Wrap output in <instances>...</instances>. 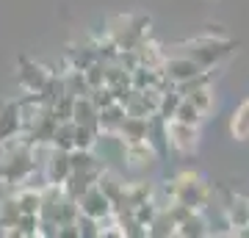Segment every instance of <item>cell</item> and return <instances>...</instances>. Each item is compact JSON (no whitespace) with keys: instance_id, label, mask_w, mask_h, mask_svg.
<instances>
[{"instance_id":"6da1fadb","label":"cell","mask_w":249,"mask_h":238,"mask_svg":"<svg viewBox=\"0 0 249 238\" xmlns=\"http://www.w3.org/2000/svg\"><path fill=\"white\" fill-rule=\"evenodd\" d=\"M163 194H166V202H183L188 208H194V211H205L208 205H211V185L205 183L199 175L194 172H180L175 180L163 185Z\"/></svg>"},{"instance_id":"7a4b0ae2","label":"cell","mask_w":249,"mask_h":238,"mask_svg":"<svg viewBox=\"0 0 249 238\" xmlns=\"http://www.w3.org/2000/svg\"><path fill=\"white\" fill-rule=\"evenodd\" d=\"M232 53V42L224 36H199L194 42H188L186 55L191 61H196L202 70H213Z\"/></svg>"},{"instance_id":"3957f363","label":"cell","mask_w":249,"mask_h":238,"mask_svg":"<svg viewBox=\"0 0 249 238\" xmlns=\"http://www.w3.org/2000/svg\"><path fill=\"white\" fill-rule=\"evenodd\" d=\"M166 141L180 152H194L196 144H199V128L196 125L178 122V119H169L166 122Z\"/></svg>"},{"instance_id":"277c9868","label":"cell","mask_w":249,"mask_h":238,"mask_svg":"<svg viewBox=\"0 0 249 238\" xmlns=\"http://www.w3.org/2000/svg\"><path fill=\"white\" fill-rule=\"evenodd\" d=\"M53 78V72L42 67V64H34V61H19V72H17V80L19 86L25 92H42L47 86V80Z\"/></svg>"},{"instance_id":"5b68a950","label":"cell","mask_w":249,"mask_h":238,"mask_svg":"<svg viewBox=\"0 0 249 238\" xmlns=\"http://www.w3.org/2000/svg\"><path fill=\"white\" fill-rule=\"evenodd\" d=\"M78 208H80V213L94 216V219H106V216H111V211H114L111 200H108L103 191H100V185H91L89 191L80 197V200H78Z\"/></svg>"},{"instance_id":"8992f818","label":"cell","mask_w":249,"mask_h":238,"mask_svg":"<svg viewBox=\"0 0 249 238\" xmlns=\"http://www.w3.org/2000/svg\"><path fill=\"white\" fill-rule=\"evenodd\" d=\"M163 75L172 80V83H183V80L194 78V75H199L202 72V67L196 61H191L188 55H172V58H163Z\"/></svg>"},{"instance_id":"52a82bcc","label":"cell","mask_w":249,"mask_h":238,"mask_svg":"<svg viewBox=\"0 0 249 238\" xmlns=\"http://www.w3.org/2000/svg\"><path fill=\"white\" fill-rule=\"evenodd\" d=\"M158 158V152L152 147V141H133V144H127L124 147V166L130 169H150Z\"/></svg>"},{"instance_id":"ba28073f","label":"cell","mask_w":249,"mask_h":238,"mask_svg":"<svg viewBox=\"0 0 249 238\" xmlns=\"http://www.w3.org/2000/svg\"><path fill=\"white\" fill-rule=\"evenodd\" d=\"M45 175H47V180L55 183V185L67 183V177L72 175L70 152H67V150H55V147H53V152H50V158H47V164H45Z\"/></svg>"},{"instance_id":"9c48e42d","label":"cell","mask_w":249,"mask_h":238,"mask_svg":"<svg viewBox=\"0 0 249 238\" xmlns=\"http://www.w3.org/2000/svg\"><path fill=\"white\" fill-rule=\"evenodd\" d=\"M106 166L100 169H86V172H72L70 177H67V183H64V191H67V197H72V200H80V197L89 191L91 185H97V177L100 172H103Z\"/></svg>"},{"instance_id":"30bf717a","label":"cell","mask_w":249,"mask_h":238,"mask_svg":"<svg viewBox=\"0 0 249 238\" xmlns=\"http://www.w3.org/2000/svg\"><path fill=\"white\" fill-rule=\"evenodd\" d=\"M119 136L124 139V144H133V141H147V139H150V116L124 114L122 125H119Z\"/></svg>"},{"instance_id":"8fae6325","label":"cell","mask_w":249,"mask_h":238,"mask_svg":"<svg viewBox=\"0 0 249 238\" xmlns=\"http://www.w3.org/2000/svg\"><path fill=\"white\" fill-rule=\"evenodd\" d=\"M22 133V116H19L17 100L9 103V106L0 111V141L11 139V136H19Z\"/></svg>"},{"instance_id":"7c38bea8","label":"cell","mask_w":249,"mask_h":238,"mask_svg":"<svg viewBox=\"0 0 249 238\" xmlns=\"http://www.w3.org/2000/svg\"><path fill=\"white\" fill-rule=\"evenodd\" d=\"M224 216L230 221L232 233L238 227H244V224H249V200H244V197H230L227 205H224Z\"/></svg>"},{"instance_id":"4fadbf2b","label":"cell","mask_w":249,"mask_h":238,"mask_svg":"<svg viewBox=\"0 0 249 238\" xmlns=\"http://www.w3.org/2000/svg\"><path fill=\"white\" fill-rule=\"evenodd\" d=\"M97 185H100V191L111 200V205L119 202V200H124V191H127V183H122L119 175H114L111 169H103V172H100Z\"/></svg>"},{"instance_id":"5bb4252c","label":"cell","mask_w":249,"mask_h":238,"mask_svg":"<svg viewBox=\"0 0 249 238\" xmlns=\"http://www.w3.org/2000/svg\"><path fill=\"white\" fill-rule=\"evenodd\" d=\"M67 64H70V70H86V67H91V64L97 61V44H80V47H72V50H67Z\"/></svg>"},{"instance_id":"9a60e30c","label":"cell","mask_w":249,"mask_h":238,"mask_svg":"<svg viewBox=\"0 0 249 238\" xmlns=\"http://www.w3.org/2000/svg\"><path fill=\"white\" fill-rule=\"evenodd\" d=\"M97 116H100V108L91 103V97H75L72 122H75V125H89V128H100Z\"/></svg>"},{"instance_id":"2e32d148","label":"cell","mask_w":249,"mask_h":238,"mask_svg":"<svg viewBox=\"0 0 249 238\" xmlns=\"http://www.w3.org/2000/svg\"><path fill=\"white\" fill-rule=\"evenodd\" d=\"M124 114H127V111H124V106H119V103H111V106L100 108V116H97L100 133H119V125H122Z\"/></svg>"},{"instance_id":"e0dca14e","label":"cell","mask_w":249,"mask_h":238,"mask_svg":"<svg viewBox=\"0 0 249 238\" xmlns=\"http://www.w3.org/2000/svg\"><path fill=\"white\" fill-rule=\"evenodd\" d=\"M175 236H180V238H202V236H211V230H208V221H205L202 211H194L186 221H180Z\"/></svg>"},{"instance_id":"ac0fdd59","label":"cell","mask_w":249,"mask_h":238,"mask_svg":"<svg viewBox=\"0 0 249 238\" xmlns=\"http://www.w3.org/2000/svg\"><path fill=\"white\" fill-rule=\"evenodd\" d=\"M70 164H72V172H86V169L106 166V164L97 158L94 150H80V147H72L70 150Z\"/></svg>"},{"instance_id":"d6986e66","label":"cell","mask_w":249,"mask_h":238,"mask_svg":"<svg viewBox=\"0 0 249 238\" xmlns=\"http://www.w3.org/2000/svg\"><path fill=\"white\" fill-rule=\"evenodd\" d=\"M178 233V224L172 221V216L166 213V208H158V213H155V219L150 221V227H147V236L152 238H169Z\"/></svg>"},{"instance_id":"ffe728a7","label":"cell","mask_w":249,"mask_h":238,"mask_svg":"<svg viewBox=\"0 0 249 238\" xmlns=\"http://www.w3.org/2000/svg\"><path fill=\"white\" fill-rule=\"evenodd\" d=\"M64 89L70 92L72 97H89V92H91L89 80H86V75H83L80 70H67L64 72Z\"/></svg>"},{"instance_id":"44dd1931","label":"cell","mask_w":249,"mask_h":238,"mask_svg":"<svg viewBox=\"0 0 249 238\" xmlns=\"http://www.w3.org/2000/svg\"><path fill=\"white\" fill-rule=\"evenodd\" d=\"M155 197V188H152V183H144V180H139V183H127V191H124V200H119V202H127V205H139V202H147V200H152Z\"/></svg>"},{"instance_id":"7402d4cb","label":"cell","mask_w":249,"mask_h":238,"mask_svg":"<svg viewBox=\"0 0 249 238\" xmlns=\"http://www.w3.org/2000/svg\"><path fill=\"white\" fill-rule=\"evenodd\" d=\"M50 144H53L55 150L70 152L72 147H75V122H58L55 125V133H53V139H50Z\"/></svg>"},{"instance_id":"603a6c76","label":"cell","mask_w":249,"mask_h":238,"mask_svg":"<svg viewBox=\"0 0 249 238\" xmlns=\"http://www.w3.org/2000/svg\"><path fill=\"white\" fill-rule=\"evenodd\" d=\"M180 100H183V94H180L178 89H169V92H163V94H160V103H158V116L163 119V122H169V119H175V111H178Z\"/></svg>"},{"instance_id":"cb8c5ba5","label":"cell","mask_w":249,"mask_h":238,"mask_svg":"<svg viewBox=\"0 0 249 238\" xmlns=\"http://www.w3.org/2000/svg\"><path fill=\"white\" fill-rule=\"evenodd\" d=\"M22 216V211H19V205H17V197H9V200H3L0 202V227L3 230H9L17 224V219Z\"/></svg>"},{"instance_id":"d4e9b609","label":"cell","mask_w":249,"mask_h":238,"mask_svg":"<svg viewBox=\"0 0 249 238\" xmlns=\"http://www.w3.org/2000/svg\"><path fill=\"white\" fill-rule=\"evenodd\" d=\"M14 197H17L22 213H39V208H42V191H36V188H19Z\"/></svg>"},{"instance_id":"484cf974","label":"cell","mask_w":249,"mask_h":238,"mask_svg":"<svg viewBox=\"0 0 249 238\" xmlns=\"http://www.w3.org/2000/svg\"><path fill=\"white\" fill-rule=\"evenodd\" d=\"M202 111H199V108L194 106V103H191V100H180V106H178V111H175V119H178V122H186V125H196V128H199V122H202Z\"/></svg>"},{"instance_id":"4316f807","label":"cell","mask_w":249,"mask_h":238,"mask_svg":"<svg viewBox=\"0 0 249 238\" xmlns=\"http://www.w3.org/2000/svg\"><path fill=\"white\" fill-rule=\"evenodd\" d=\"M230 130L235 139H249V100L235 111V116H232V122H230Z\"/></svg>"},{"instance_id":"83f0119b","label":"cell","mask_w":249,"mask_h":238,"mask_svg":"<svg viewBox=\"0 0 249 238\" xmlns=\"http://www.w3.org/2000/svg\"><path fill=\"white\" fill-rule=\"evenodd\" d=\"M11 236H39V213H22L11 227Z\"/></svg>"},{"instance_id":"f1b7e54d","label":"cell","mask_w":249,"mask_h":238,"mask_svg":"<svg viewBox=\"0 0 249 238\" xmlns=\"http://www.w3.org/2000/svg\"><path fill=\"white\" fill-rule=\"evenodd\" d=\"M186 100H191L202 114H208V111L213 108V89L211 86H199V89H194V92H188Z\"/></svg>"},{"instance_id":"f546056e","label":"cell","mask_w":249,"mask_h":238,"mask_svg":"<svg viewBox=\"0 0 249 238\" xmlns=\"http://www.w3.org/2000/svg\"><path fill=\"white\" fill-rule=\"evenodd\" d=\"M72 111H75V97L70 92H64L61 97L53 103V114L58 122H72Z\"/></svg>"},{"instance_id":"4dcf8cb0","label":"cell","mask_w":249,"mask_h":238,"mask_svg":"<svg viewBox=\"0 0 249 238\" xmlns=\"http://www.w3.org/2000/svg\"><path fill=\"white\" fill-rule=\"evenodd\" d=\"M158 208H160V205H158V200L152 197V200H147V202H139V205H136V208H133V216H136L139 221H142L144 227H150V221L155 219V213H158Z\"/></svg>"},{"instance_id":"1f68e13d","label":"cell","mask_w":249,"mask_h":238,"mask_svg":"<svg viewBox=\"0 0 249 238\" xmlns=\"http://www.w3.org/2000/svg\"><path fill=\"white\" fill-rule=\"evenodd\" d=\"M78 230H80V238H100V219L94 216H86V213H78Z\"/></svg>"},{"instance_id":"d6a6232c","label":"cell","mask_w":249,"mask_h":238,"mask_svg":"<svg viewBox=\"0 0 249 238\" xmlns=\"http://www.w3.org/2000/svg\"><path fill=\"white\" fill-rule=\"evenodd\" d=\"M83 75H86V80H89L91 89L106 86V61H100V58H97L91 67H86V70H83Z\"/></svg>"},{"instance_id":"836d02e7","label":"cell","mask_w":249,"mask_h":238,"mask_svg":"<svg viewBox=\"0 0 249 238\" xmlns=\"http://www.w3.org/2000/svg\"><path fill=\"white\" fill-rule=\"evenodd\" d=\"M89 97H91V103H94L97 108H106V106H111V103H116V100H114V92H111V86H97V89H91Z\"/></svg>"},{"instance_id":"e575fe53","label":"cell","mask_w":249,"mask_h":238,"mask_svg":"<svg viewBox=\"0 0 249 238\" xmlns=\"http://www.w3.org/2000/svg\"><path fill=\"white\" fill-rule=\"evenodd\" d=\"M166 213L172 216L175 224H180V221H186L188 216L194 213V208H188V205H183V202H169V205H166Z\"/></svg>"},{"instance_id":"d590c367","label":"cell","mask_w":249,"mask_h":238,"mask_svg":"<svg viewBox=\"0 0 249 238\" xmlns=\"http://www.w3.org/2000/svg\"><path fill=\"white\" fill-rule=\"evenodd\" d=\"M235 236H238V238H249V224H244V227H238V230H235Z\"/></svg>"}]
</instances>
